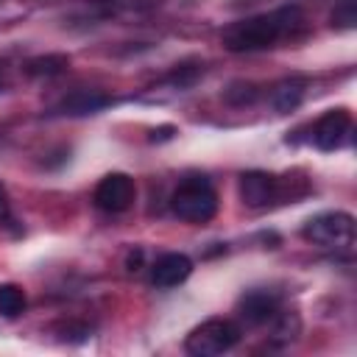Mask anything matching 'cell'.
I'll return each instance as SVG.
<instances>
[{"label": "cell", "mask_w": 357, "mask_h": 357, "mask_svg": "<svg viewBox=\"0 0 357 357\" xmlns=\"http://www.w3.org/2000/svg\"><path fill=\"white\" fill-rule=\"evenodd\" d=\"M304 22V14L298 6H284L271 14H257L248 20H240L223 31V47L231 53H254L268 50L279 39L293 36Z\"/></svg>", "instance_id": "6da1fadb"}, {"label": "cell", "mask_w": 357, "mask_h": 357, "mask_svg": "<svg viewBox=\"0 0 357 357\" xmlns=\"http://www.w3.org/2000/svg\"><path fill=\"white\" fill-rule=\"evenodd\" d=\"M170 209L187 223H206L218 212V195L206 176H187L170 195Z\"/></svg>", "instance_id": "7a4b0ae2"}, {"label": "cell", "mask_w": 357, "mask_h": 357, "mask_svg": "<svg viewBox=\"0 0 357 357\" xmlns=\"http://www.w3.org/2000/svg\"><path fill=\"white\" fill-rule=\"evenodd\" d=\"M240 343V326L229 318H209L204 321L201 326H195L187 340H184V349L195 357H218V354H226L231 351L234 346Z\"/></svg>", "instance_id": "3957f363"}, {"label": "cell", "mask_w": 357, "mask_h": 357, "mask_svg": "<svg viewBox=\"0 0 357 357\" xmlns=\"http://www.w3.org/2000/svg\"><path fill=\"white\" fill-rule=\"evenodd\" d=\"M301 234H304V240L324 245V248H349L354 240V218L340 209L321 212L304 223Z\"/></svg>", "instance_id": "277c9868"}, {"label": "cell", "mask_w": 357, "mask_h": 357, "mask_svg": "<svg viewBox=\"0 0 357 357\" xmlns=\"http://www.w3.org/2000/svg\"><path fill=\"white\" fill-rule=\"evenodd\" d=\"M134 195H137V187H134V178L128 173H109L98 181L95 192H92V201L98 209L103 212H126L131 204H134Z\"/></svg>", "instance_id": "5b68a950"}, {"label": "cell", "mask_w": 357, "mask_h": 357, "mask_svg": "<svg viewBox=\"0 0 357 357\" xmlns=\"http://www.w3.org/2000/svg\"><path fill=\"white\" fill-rule=\"evenodd\" d=\"M349 131H351V114L346 109H329L312 126V142L321 151H335L346 142Z\"/></svg>", "instance_id": "8992f818"}, {"label": "cell", "mask_w": 357, "mask_h": 357, "mask_svg": "<svg viewBox=\"0 0 357 357\" xmlns=\"http://www.w3.org/2000/svg\"><path fill=\"white\" fill-rule=\"evenodd\" d=\"M240 198L251 209H262L279 198V178L265 170H248L240 176Z\"/></svg>", "instance_id": "52a82bcc"}, {"label": "cell", "mask_w": 357, "mask_h": 357, "mask_svg": "<svg viewBox=\"0 0 357 357\" xmlns=\"http://www.w3.org/2000/svg\"><path fill=\"white\" fill-rule=\"evenodd\" d=\"M109 103H112V98L106 92H98V89H75L67 98H61L50 109V114H59V117H86V114L103 112Z\"/></svg>", "instance_id": "ba28073f"}, {"label": "cell", "mask_w": 357, "mask_h": 357, "mask_svg": "<svg viewBox=\"0 0 357 357\" xmlns=\"http://www.w3.org/2000/svg\"><path fill=\"white\" fill-rule=\"evenodd\" d=\"M237 312H240V318L245 324L262 326V324H268V321L276 318V312H279V296L271 293V290H251V293H245L237 301Z\"/></svg>", "instance_id": "9c48e42d"}, {"label": "cell", "mask_w": 357, "mask_h": 357, "mask_svg": "<svg viewBox=\"0 0 357 357\" xmlns=\"http://www.w3.org/2000/svg\"><path fill=\"white\" fill-rule=\"evenodd\" d=\"M192 273V259L187 254H162L153 265H151V282L162 290L181 284L187 276Z\"/></svg>", "instance_id": "30bf717a"}, {"label": "cell", "mask_w": 357, "mask_h": 357, "mask_svg": "<svg viewBox=\"0 0 357 357\" xmlns=\"http://www.w3.org/2000/svg\"><path fill=\"white\" fill-rule=\"evenodd\" d=\"M304 89H307V81H304V78H287V81L276 84L273 92H271V103H273V109L282 112V114H284V112H293V109L301 103Z\"/></svg>", "instance_id": "8fae6325"}, {"label": "cell", "mask_w": 357, "mask_h": 357, "mask_svg": "<svg viewBox=\"0 0 357 357\" xmlns=\"http://www.w3.org/2000/svg\"><path fill=\"white\" fill-rule=\"evenodd\" d=\"M70 67V56L64 53H45V56H36L25 64V73L33 75V78H53L59 73H64Z\"/></svg>", "instance_id": "7c38bea8"}, {"label": "cell", "mask_w": 357, "mask_h": 357, "mask_svg": "<svg viewBox=\"0 0 357 357\" xmlns=\"http://www.w3.org/2000/svg\"><path fill=\"white\" fill-rule=\"evenodd\" d=\"M25 304H28V298L20 284H14V282L0 284V315L3 318H17L25 310Z\"/></svg>", "instance_id": "4fadbf2b"}, {"label": "cell", "mask_w": 357, "mask_h": 357, "mask_svg": "<svg viewBox=\"0 0 357 357\" xmlns=\"http://www.w3.org/2000/svg\"><path fill=\"white\" fill-rule=\"evenodd\" d=\"M204 73V64L198 61H187V64H176L167 75H165V84H170L173 89H187L198 81V75Z\"/></svg>", "instance_id": "5bb4252c"}, {"label": "cell", "mask_w": 357, "mask_h": 357, "mask_svg": "<svg viewBox=\"0 0 357 357\" xmlns=\"http://www.w3.org/2000/svg\"><path fill=\"white\" fill-rule=\"evenodd\" d=\"M276 326H273V340L276 343H293L298 337V329H301V321L296 312H276Z\"/></svg>", "instance_id": "9a60e30c"}, {"label": "cell", "mask_w": 357, "mask_h": 357, "mask_svg": "<svg viewBox=\"0 0 357 357\" xmlns=\"http://www.w3.org/2000/svg\"><path fill=\"white\" fill-rule=\"evenodd\" d=\"M257 86L251 81H234L229 89H223V100L231 103V106H248L257 100Z\"/></svg>", "instance_id": "2e32d148"}, {"label": "cell", "mask_w": 357, "mask_h": 357, "mask_svg": "<svg viewBox=\"0 0 357 357\" xmlns=\"http://www.w3.org/2000/svg\"><path fill=\"white\" fill-rule=\"evenodd\" d=\"M332 25L335 28H354L357 25V0H337L332 8Z\"/></svg>", "instance_id": "e0dca14e"}, {"label": "cell", "mask_w": 357, "mask_h": 357, "mask_svg": "<svg viewBox=\"0 0 357 357\" xmlns=\"http://www.w3.org/2000/svg\"><path fill=\"white\" fill-rule=\"evenodd\" d=\"M8 212H11V206H8V192H6V184L0 181V220H8Z\"/></svg>", "instance_id": "ac0fdd59"}, {"label": "cell", "mask_w": 357, "mask_h": 357, "mask_svg": "<svg viewBox=\"0 0 357 357\" xmlns=\"http://www.w3.org/2000/svg\"><path fill=\"white\" fill-rule=\"evenodd\" d=\"M173 134H176L173 126H162V128H153V131H151V139H153V142H156V139L162 142V139H170Z\"/></svg>", "instance_id": "d6986e66"}, {"label": "cell", "mask_w": 357, "mask_h": 357, "mask_svg": "<svg viewBox=\"0 0 357 357\" xmlns=\"http://www.w3.org/2000/svg\"><path fill=\"white\" fill-rule=\"evenodd\" d=\"M139 262H142V251H131L126 265H128V271H137V268H139Z\"/></svg>", "instance_id": "ffe728a7"}, {"label": "cell", "mask_w": 357, "mask_h": 357, "mask_svg": "<svg viewBox=\"0 0 357 357\" xmlns=\"http://www.w3.org/2000/svg\"><path fill=\"white\" fill-rule=\"evenodd\" d=\"M0 92H6V70H3V64H0Z\"/></svg>", "instance_id": "44dd1931"}]
</instances>
